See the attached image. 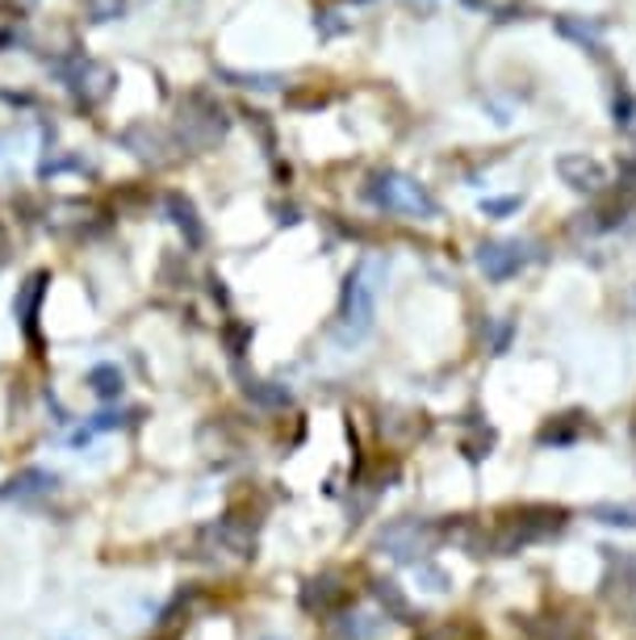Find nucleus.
I'll return each mask as SVG.
<instances>
[{
    "mask_svg": "<svg viewBox=\"0 0 636 640\" xmlns=\"http://www.w3.org/2000/svg\"><path fill=\"white\" fill-rule=\"evenodd\" d=\"M570 511L553 506V502H523L495 515V523H486V557H511L519 548L540 541H553L565 532Z\"/></svg>",
    "mask_w": 636,
    "mask_h": 640,
    "instance_id": "nucleus-1",
    "label": "nucleus"
},
{
    "mask_svg": "<svg viewBox=\"0 0 636 640\" xmlns=\"http://www.w3.org/2000/svg\"><path fill=\"white\" fill-rule=\"evenodd\" d=\"M381 285H385V260H378V256H364V260L348 273V280H343V298H339V327H336V340L343 343V348H348V343H360L369 331H373Z\"/></svg>",
    "mask_w": 636,
    "mask_h": 640,
    "instance_id": "nucleus-2",
    "label": "nucleus"
},
{
    "mask_svg": "<svg viewBox=\"0 0 636 640\" xmlns=\"http://www.w3.org/2000/svg\"><path fill=\"white\" fill-rule=\"evenodd\" d=\"M364 198L373 201L378 210H385V214H398V218H439V201L432 198V189L418 184L415 177H406V172H394V168L373 172L369 184H364Z\"/></svg>",
    "mask_w": 636,
    "mask_h": 640,
    "instance_id": "nucleus-3",
    "label": "nucleus"
},
{
    "mask_svg": "<svg viewBox=\"0 0 636 640\" xmlns=\"http://www.w3.org/2000/svg\"><path fill=\"white\" fill-rule=\"evenodd\" d=\"M439 536H444V532H439L432 520H398L378 536V548H385L394 561L418 565V561H427V553L439 544Z\"/></svg>",
    "mask_w": 636,
    "mask_h": 640,
    "instance_id": "nucleus-4",
    "label": "nucleus"
},
{
    "mask_svg": "<svg viewBox=\"0 0 636 640\" xmlns=\"http://www.w3.org/2000/svg\"><path fill=\"white\" fill-rule=\"evenodd\" d=\"M516 628L528 640H591V616L577 607H556L544 616H516Z\"/></svg>",
    "mask_w": 636,
    "mask_h": 640,
    "instance_id": "nucleus-5",
    "label": "nucleus"
},
{
    "mask_svg": "<svg viewBox=\"0 0 636 640\" xmlns=\"http://www.w3.org/2000/svg\"><path fill=\"white\" fill-rule=\"evenodd\" d=\"M301 607L331 620V616H339L343 607H352V586H348V578H343L339 569H327V574L310 578V586L301 590Z\"/></svg>",
    "mask_w": 636,
    "mask_h": 640,
    "instance_id": "nucleus-6",
    "label": "nucleus"
},
{
    "mask_svg": "<svg viewBox=\"0 0 636 640\" xmlns=\"http://www.w3.org/2000/svg\"><path fill=\"white\" fill-rule=\"evenodd\" d=\"M528 247L523 243H516V239H490V243H481L477 247V268L486 273V280H511V277H519L523 268H528Z\"/></svg>",
    "mask_w": 636,
    "mask_h": 640,
    "instance_id": "nucleus-7",
    "label": "nucleus"
},
{
    "mask_svg": "<svg viewBox=\"0 0 636 640\" xmlns=\"http://www.w3.org/2000/svg\"><path fill=\"white\" fill-rule=\"evenodd\" d=\"M60 490V478L51 469H21L18 478L0 486V502H39Z\"/></svg>",
    "mask_w": 636,
    "mask_h": 640,
    "instance_id": "nucleus-8",
    "label": "nucleus"
},
{
    "mask_svg": "<svg viewBox=\"0 0 636 640\" xmlns=\"http://www.w3.org/2000/svg\"><path fill=\"white\" fill-rule=\"evenodd\" d=\"M556 172H561V181L577 189V193H598L603 184H607V168L598 160H586V156H561L556 160Z\"/></svg>",
    "mask_w": 636,
    "mask_h": 640,
    "instance_id": "nucleus-9",
    "label": "nucleus"
},
{
    "mask_svg": "<svg viewBox=\"0 0 636 640\" xmlns=\"http://www.w3.org/2000/svg\"><path fill=\"white\" fill-rule=\"evenodd\" d=\"M331 632H336V640H381L385 637V620H381L378 611L343 607L339 616H331Z\"/></svg>",
    "mask_w": 636,
    "mask_h": 640,
    "instance_id": "nucleus-10",
    "label": "nucleus"
},
{
    "mask_svg": "<svg viewBox=\"0 0 636 640\" xmlns=\"http://www.w3.org/2000/svg\"><path fill=\"white\" fill-rule=\"evenodd\" d=\"M373 599L381 602V611H385V620H398V623H418L423 616L415 611V602L402 595V586L390 578H378L373 582Z\"/></svg>",
    "mask_w": 636,
    "mask_h": 640,
    "instance_id": "nucleus-11",
    "label": "nucleus"
},
{
    "mask_svg": "<svg viewBox=\"0 0 636 640\" xmlns=\"http://www.w3.org/2000/svg\"><path fill=\"white\" fill-rule=\"evenodd\" d=\"M582 431H586V415L574 410V415H556L553 423H544L537 440L544 444V448H570V444L582 440Z\"/></svg>",
    "mask_w": 636,
    "mask_h": 640,
    "instance_id": "nucleus-12",
    "label": "nucleus"
},
{
    "mask_svg": "<svg viewBox=\"0 0 636 640\" xmlns=\"http://www.w3.org/2000/svg\"><path fill=\"white\" fill-rule=\"evenodd\" d=\"M42 285H46V277H30L25 280V289H21V298L13 301V314L21 319V327H25V335L34 340V322H39V306H42Z\"/></svg>",
    "mask_w": 636,
    "mask_h": 640,
    "instance_id": "nucleus-13",
    "label": "nucleus"
},
{
    "mask_svg": "<svg viewBox=\"0 0 636 640\" xmlns=\"http://www.w3.org/2000/svg\"><path fill=\"white\" fill-rule=\"evenodd\" d=\"M586 520L607 523V527H624V532H636V499L633 502H595L586 511Z\"/></svg>",
    "mask_w": 636,
    "mask_h": 640,
    "instance_id": "nucleus-14",
    "label": "nucleus"
},
{
    "mask_svg": "<svg viewBox=\"0 0 636 640\" xmlns=\"http://www.w3.org/2000/svg\"><path fill=\"white\" fill-rule=\"evenodd\" d=\"M243 394L252 402H259V406H268V410H285V406L294 402V394H289L285 385H277V381H259V377L243 381Z\"/></svg>",
    "mask_w": 636,
    "mask_h": 640,
    "instance_id": "nucleus-15",
    "label": "nucleus"
},
{
    "mask_svg": "<svg viewBox=\"0 0 636 640\" xmlns=\"http://www.w3.org/2000/svg\"><path fill=\"white\" fill-rule=\"evenodd\" d=\"M88 385L97 398L114 402L121 394V369L118 364H97V369H88Z\"/></svg>",
    "mask_w": 636,
    "mask_h": 640,
    "instance_id": "nucleus-16",
    "label": "nucleus"
},
{
    "mask_svg": "<svg viewBox=\"0 0 636 640\" xmlns=\"http://www.w3.org/2000/svg\"><path fill=\"white\" fill-rule=\"evenodd\" d=\"M418 640H481L474 623H444V628H432V632H423Z\"/></svg>",
    "mask_w": 636,
    "mask_h": 640,
    "instance_id": "nucleus-17",
    "label": "nucleus"
},
{
    "mask_svg": "<svg viewBox=\"0 0 636 640\" xmlns=\"http://www.w3.org/2000/svg\"><path fill=\"white\" fill-rule=\"evenodd\" d=\"M612 114H616V126H628V121L636 118V100H633V93L619 84L616 88V100H612Z\"/></svg>",
    "mask_w": 636,
    "mask_h": 640,
    "instance_id": "nucleus-18",
    "label": "nucleus"
},
{
    "mask_svg": "<svg viewBox=\"0 0 636 640\" xmlns=\"http://www.w3.org/2000/svg\"><path fill=\"white\" fill-rule=\"evenodd\" d=\"M556 30H561L565 39H577V42H582V46H591V51H598V34H595V30H582V25H574V21H570V18L556 21Z\"/></svg>",
    "mask_w": 636,
    "mask_h": 640,
    "instance_id": "nucleus-19",
    "label": "nucleus"
},
{
    "mask_svg": "<svg viewBox=\"0 0 636 640\" xmlns=\"http://www.w3.org/2000/svg\"><path fill=\"white\" fill-rule=\"evenodd\" d=\"M481 210H486V214H511V210H519V198H498V201H481Z\"/></svg>",
    "mask_w": 636,
    "mask_h": 640,
    "instance_id": "nucleus-20",
    "label": "nucleus"
}]
</instances>
